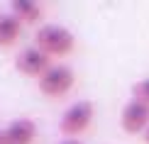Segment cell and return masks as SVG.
<instances>
[{"label": "cell", "mask_w": 149, "mask_h": 144, "mask_svg": "<svg viewBox=\"0 0 149 144\" xmlns=\"http://www.w3.org/2000/svg\"><path fill=\"white\" fill-rule=\"evenodd\" d=\"M61 144H83V142H78V139H66V142H61Z\"/></svg>", "instance_id": "10"}, {"label": "cell", "mask_w": 149, "mask_h": 144, "mask_svg": "<svg viewBox=\"0 0 149 144\" xmlns=\"http://www.w3.org/2000/svg\"><path fill=\"white\" fill-rule=\"evenodd\" d=\"M132 95H134V100H142V103L149 105V78H144V81H139V83L132 86Z\"/></svg>", "instance_id": "9"}, {"label": "cell", "mask_w": 149, "mask_h": 144, "mask_svg": "<svg viewBox=\"0 0 149 144\" xmlns=\"http://www.w3.org/2000/svg\"><path fill=\"white\" fill-rule=\"evenodd\" d=\"M93 112H95V108H93L91 100H76L73 105H69V108L64 110L59 129L66 137H76L81 132H86L88 125L93 122Z\"/></svg>", "instance_id": "2"}, {"label": "cell", "mask_w": 149, "mask_h": 144, "mask_svg": "<svg viewBox=\"0 0 149 144\" xmlns=\"http://www.w3.org/2000/svg\"><path fill=\"white\" fill-rule=\"evenodd\" d=\"M120 127L125 129L127 134L147 132V127H149V105L132 98L120 112Z\"/></svg>", "instance_id": "4"}, {"label": "cell", "mask_w": 149, "mask_h": 144, "mask_svg": "<svg viewBox=\"0 0 149 144\" xmlns=\"http://www.w3.org/2000/svg\"><path fill=\"white\" fill-rule=\"evenodd\" d=\"M37 49H42L44 54L49 56H66L73 51V47H76V37L69 27H64V24H42L39 29H37Z\"/></svg>", "instance_id": "1"}, {"label": "cell", "mask_w": 149, "mask_h": 144, "mask_svg": "<svg viewBox=\"0 0 149 144\" xmlns=\"http://www.w3.org/2000/svg\"><path fill=\"white\" fill-rule=\"evenodd\" d=\"M22 32V22L15 15H3L0 20V47H12Z\"/></svg>", "instance_id": "8"}, {"label": "cell", "mask_w": 149, "mask_h": 144, "mask_svg": "<svg viewBox=\"0 0 149 144\" xmlns=\"http://www.w3.org/2000/svg\"><path fill=\"white\" fill-rule=\"evenodd\" d=\"M0 20H3V12H0Z\"/></svg>", "instance_id": "13"}, {"label": "cell", "mask_w": 149, "mask_h": 144, "mask_svg": "<svg viewBox=\"0 0 149 144\" xmlns=\"http://www.w3.org/2000/svg\"><path fill=\"white\" fill-rule=\"evenodd\" d=\"M10 15H15L20 22H27L32 24L42 17V8L32 0H12L10 3Z\"/></svg>", "instance_id": "7"}, {"label": "cell", "mask_w": 149, "mask_h": 144, "mask_svg": "<svg viewBox=\"0 0 149 144\" xmlns=\"http://www.w3.org/2000/svg\"><path fill=\"white\" fill-rule=\"evenodd\" d=\"M0 144H5V129H0Z\"/></svg>", "instance_id": "11"}, {"label": "cell", "mask_w": 149, "mask_h": 144, "mask_svg": "<svg viewBox=\"0 0 149 144\" xmlns=\"http://www.w3.org/2000/svg\"><path fill=\"white\" fill-rule=\"evenodd\" d=\"M73 83H76V73L66 64H54L44 76H39V90L49 98L66 95L73 88Z\"/></svg>", "instance_id": "3"}, {"label": "cell", "mask_w": 149, "mask_h": 144, "mask_svg": "<svg viewBox=\"0 0 149 144\" xmlns=\"http://www.w3.org/2000/svg\"><path fill=\"white\" fill-rule=\"evenodd\" d=\"M144 142L149 144V127H147V132H144Z\"/></svg>", "instance_id": "12"}, {"label": "cell", "mask_w": 149, "mask_h": 144, "mask_svg": "<svg viewBox=\"0 0 149 144\" xmlns=\"http://www.w3.org/2000/svg\"><path fill=\"white\" fill-rule=\"evenodd\" d=\"M15 68L20 73H24V76H37L39 78L52 68V59H49V54H44L42 49L29 47V49H22V51L17 54Z\"/></svg>", "instance_id": "5"}, {"label": "cell", "mask_w": 149, "mask_h": 144, "mask_svg": "<svg viewBox=\"0 0 149 144\" xmlns=\"http://www.w3.org/2000/svg\"><path fill=\"white\" fill-rule=\"evenodd\" d=\"M37 137V125L29 117H17L5 127V144H32Z\"/></svg>", "instance_id": "6"}]
</instances>
